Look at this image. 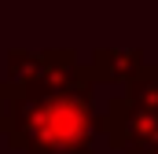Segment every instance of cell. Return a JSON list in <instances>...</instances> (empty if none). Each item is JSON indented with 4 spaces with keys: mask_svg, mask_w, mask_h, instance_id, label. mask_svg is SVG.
<instances>
[{
    "mask_svg": "<svg viewBox=\"0 0 158 154\" xmlns=\"http://www.w3.org/2000/svg\"><path fill=\"white\" fill-rule=\"evenodd\" d=\"M103 132L121 154H158V110L132 103V99H110L103 114Z\"/></svg>",
    "mask_w": 158,
    "mask_h": 154,
    "instance_id": "2",
    "label": "cell"
},
{
    "mask_svg": "<svg viewBox=\"0 0 158 154\" xmlns=\"http://www.w3.org/2000/svg\"><path fill=\"white\" fill-rule=\"evenodd\" d=\"M92 77L77 74L44 84H19L7 95V143L26 154H92L96 143V107Z\"/></svg>",
    "mask_w": 158,
    "mask_h": 154,
    "instance_id": "1",
    "label": "cell"
},
{
    "mask_svg": "<svg viewBox=\"0 0 158 154\" xmlns=\"http://www.w3.org/2000/svg\"><path fill=\"white\" fill-rule=\"evenodd\" d=\"M125 88H129L125 99L143 103V107H155V110H158V66H143V70L132 77Z\"/></svg>",
    "mask_w": 158,
    "mask_h": 154,
    "instance_id": "4",
    "label": "cell"
},
{
    "mask_svg": "<svg viewBox=\"0 0 158 154\" xmlns=\"http://www.w3.org/2000/svg\"><path fill=\"white\" fill-rule=\"evenodd\" d=\"M147 63H143V51H129V48H103L92 55V66H85L92 81H107V84H129L132 77L140 74Z\"/></svg>",
    "mask_w": 158,
    "mask_h": 154,
    "instance_id": "3",
    "label": "cell"
}]
</instances>
